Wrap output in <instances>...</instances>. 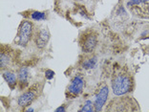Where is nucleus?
<instances>
[{"instance_id": "f257e3e1", "label": "nucleus", "mask_w": 149, "mask_h": 112, "mask_svg": "<svg viewBox=\"0 0 149 112\" xmlns=\"http://www.w3.org/2000/svg\"><path fill=\"white\" fill-rule=\"evenodd\" d=\"M132 85H133V83L128 75H117L112 80V89H113L114 94L117 96H121V95L130 92Z\"/></svg>"}, {"instance_id": "f03ea898", "label": "nucleus", "mask_w": 149, "mask_h": 112, "mask_svg": "<svg viewBox=\"0 0 149 112\" xmlns=\"http://www.w3.org/2000/svg\"><path fill=\"white\" fill-rule=\"evenodd\" d=\"M33 32V24L30 21H24L20 26L19 29V44L25 46L32 36Z\"/></svg>"}, {"instance_id": "7ed1b4c3", "label": "nucleus", "mask_w": 149, "mask_h": 112, "mask_svg": "<svg viewBox=\"0 0 149 112\" xmlns=\"http://www.w3.org/2000/svg\"><path fill=\"white\" fill-rule=\"evenodd\" d=\"M108 95H109V90H108V87L106 85H104L103 87H101L99 93L96 95V99H95V110L96 111H100L102 109L103 106L105 104Z\"/></svg>"}, {"instance_id": "20e7f679", "label": "nucleus", "mask_w": 149, "mask_h": 112, "mask_svg": "<svg viewBox=\"0 0 149 112\" xmlns=\"http://www.w3.org/2000/svg\"><path fill=\"white\" fill-rule=\"evenodd\" d=\"M84 86V80L80 75H77L71 81V84L68 88V91L73 95H79L81 93Z\"/></svg>"}, {"instance_id": "39448f33", "label": "nucleus", "mask_w": 149, "mask_h": 112, "mask_svg": "<svg viewBox=\"0 0 149 112\" xmlns=\"http://www.w3.org/2000/svg\"><path fill=\"white\" fill-rule=\"evenodd\" d=\"M49 38H50L49 32L45 29L41 30V31H39L36 34V45L38 46L39 48H43V47L46 46L47 42L49 41Z\"/></svg>"}, {"instance_id": "423d86ee", "label": "nucleus", "mask_w": 149, "mask_h": 112, "mask_svg": "<svg viewBox=\"0 0 149 112\" xmlns=\"http://www.w3.org/2000/svg\"><path fill=\"white\" fill-rule=\"evenodd\" d=\"M97 45V36L94 35H89L84 39V42L82 44V49L84 52H92Z\"/></svg>"}, {"instance_id": "0eeeda50", "label": "nucleus", "mask_w": 149, "mask_h": 112, "mask_svg": "<svg viewBox=\"0 0 149 112\" xmlns=\"http://www.w3.org/2000/svg\"><path fill=\"white\" fill-rule=\"evenodd\" d=\"M35 99V93L33 91H27L18 98V104L20 106H27Z\"/></svg>"}, {"instance_id": "6e6552de", "label": "nucleus", "mask_w": 149, "mask_h": 112, "mask_svg": "<svg viewBox=\"0 0 149 112\" xmlns=\"http://www.w3.org/2000/svg\"><path fill=\"white\" fill-rule=\"evenodd\" d=\"M3 78L5 79V80L9 83V85L13 86L16 83V77L15 75L12 72H4L3 73Z\"/></svg>"}, {"instance_id": "1a4fd4ad", "label": "nucleus", "mask_w": 149, "mask_h": 112, "mask_svg": "<svg viewBox=\"0 0 149 112\" xmlns=\"http://www.w3.org/2000/svg\"><path fill=\"white\" fill-rule=\"evenodd\" d=\"M28 75H29V71L27 67H22L20 68L19 72H18V79L21 83H27V80H28Z\"/></svg>"}, {"instance_id": "9d476101", "label": "nucleus", "mask_w": 149, "mask_h": 112, "mask_svg": "<svg viewBox=\"0 0 149 112\" xmlns=\"http://www.w3.org/2000/svg\"><path fill=\"white\" fill-rule=\"evenodd\" d=\"M97 64V59L96 57H92V59L86 60L82 62V67L84 69H92L96 66Z\"/></svg>"}, {"instance_id": "9b49d317", "label": "nucleus", "mask_w": 149, "mask_h": 112, "mask_svg": "<svg viewBox=\"0 0 149 112\" xmlns=\"http://www.w3.org/2000/svg\"><path fill=\"white\" fill-rule=\"evenodd\" d=\"M31 18L33 20L40 21V20H45L46 19V15H45V13H42V12H33L32 15H31Z\"/></svg>"}, {"instance_id": "f8f14e48", "label": "nucleus", "mask_w": 149, "mask_h": 112, "mask_svg": "<svg viewBox=\"0 0 149 112\" xmlns=\"http://www.w3.org/2000/svg\"><path fill=\"white\" fill-rule=\"evenodd\" d=\"M79 111L80 112H93L94 111L93 103L91 101H86V103L84 104V106Z\"/></svg>"}, {"instance_id": "ddd939ff", "label": "nucleus", "mask_w": 149, "mask_h": 112, "mask_svg": "<svg viewBox=\"0 0 149 112\" xmlns=\"http://www.w3.org/2000/svg\"><path fill=\"white\" fill-rule=\"evenodd\" d=\"M9 62H10L9 57L1 52V60H0V66H1V68H5L9 64Z\"/></svg>"}, {"instance_id": "4468645a", "label": "nucleus", "mask_w": 149, "mask_h": 112, "mask_svg": "<svg viewBox=\"0 0 149 112\" xmlns=\"http://www.w3.org/2000/svg\"><path fill=\"white\" fill-rule=\"evenodd\" d=\"M149 2V0H129L127 2V6L131 8L133 6H138V5H141V4H144V3H147Z\"/></svg>"}, {"instance_id": "2eb2a0df", "label": "nucleus", "mask_w": 149, "mask_h": 112, "mask_svg": "<svg viewBox=\"0 0 149 112\" xmlns=\"http://www.w3.org/2000/svg\"><path fill=\"white\" fill-rule=\"evenodd\" d=\"M54 76H55V72L52 70H47L46 72H45V77H46V79H48V80H52Z\"/></svg>"}, {"instance_id": "dca6fc26", "label": "nucleus", "mask_w": 149, "mask_h": 112, "mask_svg": "<svg viewBox=\"0 0 149 112\" xmlns=\"http://www.w3.org/2000/svg\"><path fill=\"white\" fill-rule=\"evenodd\" d=\"M56 112H60V111H65V107H64V106H60V107H58V108H56Z\"/></svg>"}, {"instance_id": "f3484780", "label": "nucleus", "mask_w": 149, "mask_h": 112, "mask_svg": "<svg viewBox=\"0 0 149 112\" xmlns=\"http://www.w3.org/2000/svg\"><path fill=\"white\" fill-rule=\"evenodd\" d=\"M26 111H31L32 112V111H33V108H29V109H27Z\"/></svg>"}]
</instances>
